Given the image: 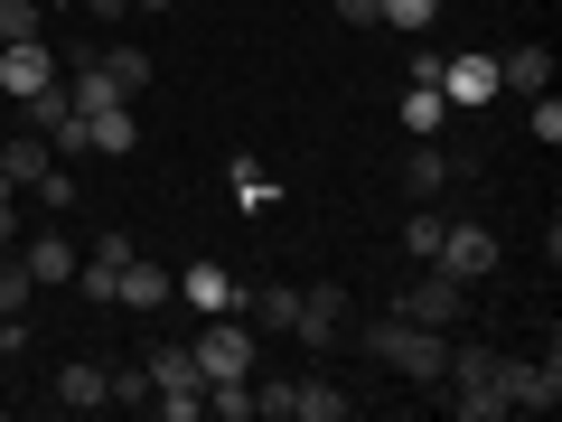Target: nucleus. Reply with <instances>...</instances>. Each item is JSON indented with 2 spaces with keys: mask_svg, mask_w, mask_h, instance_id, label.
I'll return each mask as SVG.
<instances>
[{
  "mask_svg": "<svg viewBox=\"0 0 562 422\" xmlns=\"http://www.w3.org/2000/svg\"><path fill=\"white\" fill-rule=\"evenodd\" d=\"M0 244H20V188L0 179Z\"/></svg>",
  "mask_w": 562,
  "mask_h": 422,
  "instance_id": "nucleus-34",
  "label": "nucleus"
},
{
  "mask_svg": "<svg viewBox=\"0 0 562 422\" xmlns=\"http://www.w3.org/2000/svg\"><path fill=\"white\" fill-rule=\"evenodd\" d=\"M553 85V47H506L497 57V95H543Z\"/></svg>",
  "mask_w": 562,
  "mask_h": 422,
  "instance_id": "nucleus-15",
  "label": "nucleus"
},
{
  "mask_svg": "<svg viewBox=\"0 0 562 422\" xmlns=\"http://www.w3.org/2000/svg\"><path fill=\"white\" fill-rule=\"evenodd\" d=\"M132 10H179V0H132Z\"/></svg>",
  "mask_w": 562,
  "mask_h": 422,
  "instance_id": "nucleus-36",
  "label": "nucleus"
},
{
  "mask_svg": "<svg viewBox=\"0 0 562 422\" xmlns=\"http://www.w3.org/2000/svg\"><path fill=\"white\" fill-rule=\"evenodd\" d=\"M535 141H543V151L562 141V103H553V95H535Z\"/></svg>",
  "mask_w": 562,
  "mask_h": 422,
  "instance_id": "nucleus-32",
  "label": "nucleus"
},
{
  "mask_svg": "<svg viewBox=\"0 0 562 422\" xmlns=\"http://www.w3.org/2000/svg\"><path fill=\"white\" fill-rule=\"evenodd\" d=\"M441 225H450V216H431V207H403L394 244H403V254H413V263H431V254H441Z\"/></svg>",
  "mask_w": 562,
  "mask_h": 422,
  "instance_id": "nucleus-21",
  "label": "nucleus"
},
{
  "mask_svg": "<svg viewBox=\"0 0 562 422\" xmlns=\"http://www.w3.org/2000/svg\"><path fill=\"white\" fill-rule=\"evenodd\" d=\"M394 320H413V329H460V320H469V281H450L441 263H422V281L394 301Z\"/></svg>",
  "mask_w": 562,
  "mask_h": 422,
  "instance_id": "nucleus-3",
  "label": "nucleus"
},
{
  "mask_svg": "<svg viewBox=\"0 0 562 422\" xmlns=\"http://www.w3.org/2000/svg\"><path fill=\"white\" fill-rule=\"evenodd\" d=\"M235 207H244V216H272V207H281V179H262L254 160H235Z\"/></svg>",
  "mask_w": 562,
  "mask_h": 422,
  "instance_id": "nucleus-25",
  "label": "nucleus"
},
{
  "mask_svg": "<svg viewBox=\"0 0 562 422\" xmlns=\"http://www.w3.org/2000/svg\"><path fill=\"white\" fill-rule=\"evenodd\" d=\"M66 66H57V47L47 38H10L0 47V95H38V85H57Z\"/></svg>",
  "mask_w": 562,
  "mask_h": 422,
  "instance_id": "nucleus-6",
  "label": "nucleus"
},
{
  "mask_svg": "<svg viewBox=\"0 0 562 422\" xmlns=\"http://www.w3.org/2000/svg\"><path fill=\"white\" fill-rule=\"evenodd\" d=\"M132 254H140L132 235H94V254L76 263V291H85V301L103 310V301H113V281H122V263H132Z\"/></svg>",
  "mask_w": 562,
  "mask_h": 422,
  "instance_id": "nucleus-9",
  "label": "nucleus"
},
{
  "mask_svg": "<svg viewBox=\"0 0 562 422\" xmlns=\"http://www.w3.org/2000/svg\"><path fill=\"white\" fill-rule=\"evenodd\" d=\"M94 66L113 76V95H122V103H132V95H150V47H103Z\"/></svg>",
  "mask_w": 562,
  "mask_h": 422,
  "instance_id": "nucleus-20",
  "label": "nucleus"
},
{
  "mask_svg": "<svg viewBox=\"0 0 562 422\" xmlns=\"http://www.w3.org/2000/svg\"><path fill=\"white\" fill-rule=\"evenodd\" d=\"M47 169H57V151H47V132H20V141H10V151H0V179H10V188L47 179Z\"/></svg>",
  "mask_w": 562,
  "mask_h": 422,
  "instance_id": "nucleus-19",
  "label": "nucleus"
},
{
  "mask_svg": "<svg viewBox=\"0 0 562 422\" xmlns=\"http://www.w3.org/2000/svg\"><path fill=\"white\" fill-rule=\"evenodd\" d=\"M328 10H338L347 29H375V20H384V0H328Z\"/></svg>",
  "mask_w": 562,
  "mask_h": 422,
  "instance_id": "nucleus-33",
  "label": "nucleus"
},
{
  "mask_svg": "<svg viewBox=\"0 0 562 422\" xmlns=\"http://www.w3.org/2000/svg\"><path fill=\"white\" fill-rule=\"evenodd\" d=\"M497 395L506 413H553L562 403V357L543 347V357H497Z\"/></svg>",
  "mask_w": 562,
  "mask_h": 422,
  "instance_id": "nucleus-2",
  "label": "nucleus"
},
{
  "mask_svg": "<svg viewBox=\"0 0 562 422\" xmlns=\"http://www.w3.org/2000/svg\"><path fill=\"white\" fill-rule=\"evenodd\" d=\"M384 20H394V29H413V38H422V29L441 20V0H384Z\"/></svg>",
  "mask_w": 562,
  "mask_h": 422,
  "instance_id": "nucleus-30",
  "label": "nucleus"
},
{
  "mask_svg": "<svg viewBox=\"0 0 562 422\" xmlns=\"http://www.w3.org/2000/svg\"><path fill=\"white\" fill-rule=\"evenodd\" d=\"M206 413L216 422H254V376H216L206 385Z\"/></svg>",
  "mask_w": 562,
  "mask_h": 422,
  "instance_id": "nucleus-24",
  "label": "nucleus"
},
{
  "mask_svg": "<svg viewBox=\"0 0 562 422\" xmlns=\"http://www.w3.org/2000/svg\"><path fill=\"white\" fill-rule=\"evenodd\" d=\"M244 310H254L262 329H291V320H301V291H291V281H262V291H254Z\"/></svg>",
  "mask_w": 562,
  "mask_h": 422,
  "instance_id": "nucleus-26",
  "label": "nucleus"
},
{
  "mask_svg": "<svg viewBox=\"0 0 562 422\" xmlns=\"http://www.w3.org/2000/svg\"><path fill=\"white\" fill-rule=\"evenodd\" d=\"M450 179H460V160H450L441 141H413V151H403V198H413V207H431Z\"/></svg>",
  "mask_w": 562,
  "mask_h": 422,
  "instance_id": "nucleus-11",
  "label": "nucleus"
},
{
  "mask_svg": "<svg viewBox=\"0 0 562 422\" xmlns=\"http://www.w3.org/2000/svg\"><path fill=\"white\" fill-rule=\"evenodd\" d=\"M441 385H450V395H487V385H497V347H487V338H450Z\"/></svg>",
  "mask_w": 562,
  "mask_h": 422,
  "instance_id": "nucleus-14",
  "label": "nucleus"
},
{
  "mask_svg": "<svg viewBox=\"0 0 562 422\" xmlns=\"http://www.w3.org/2000/svg\"><path fill=\"white\" fill-rule=\"evenodd\" d=\"M188 347H198L206 385H216V376H254V329H244V310H216V320H206Z\"/></svg>",
  "mask_w": 562,
  "mask_h": 422,
  "instance_id": "nucleus-4",
  "label": "nucleus"
},
{
  "mask_svg": "<svg viewBox=\"0 0 562 422\" xmlns=\"http://www.w3.org/2000/svg\"><path fill=\"white\" fill-rule=\"evenodd\" d=\"M169 301H179V281H169L160 273V263H122V281H113V310H140V320H150V310H169Z\"/></svg>",
  "mask_w": 562,
  "mask_h": 422,
  "instance_id": "nucleus-12",
  "label": "nucleus"
},
{
  "mask_svg": "<svg viewBox=\"0 0 562 422\" xmlns=\"http://www.w3.org/2000/svg\"><path fill=\"white\" fill-rule=\"evenodd\" d=\"M347 413H357V395H338L328 376H301V385H291V422H347Z\"/></svg>",
  "mask_w": 562,
  "mask_h": 422,
  "instance_id": "nucleus-16",
  "label": "nucleus"
},
{
  "mask_svg": "<svg viewBox=\"0 0 562 422\" xmlns=\"http://www.w3.org/2000/svg\"><path fill=\"white\" fill-rule=\"evenodd\" d=\"M10 38H47V10L38 0H0V47Z\"/></svg>",
  "mask_w": 562,
  "mask_h": 422,
  "instance_id": "nucleus-27",
  "label": "nucleus"
},
{
  "mask_svg": "<svg viewBox=\"0 0 562 422\" xmlns=\"http://www.w3.org/2000/svg\"><path fill=\"white\" fill-rule=\"evenodd\" d=\"M179 301L198 310V320H216V310H244V291H235L225 263H188V273H179Z\"/></svg>",
  "mask_w": 562,
  "mask_h": 422,
  "instance_id": "nucleus-13",
  "label": "nucleus"
},
{
  "mask_svg": "<svg viewBox=\"0 0 562 422\" xmlns=\"http://www.w3.org/2000/svg\"><path fill=\"white\" fill-rule=\"evenodd\" d=\"M29 198H38L47 216H66V207H76V179H66V169H47V179H29Z\"/></svg>",
  "mask_w": 562,
  "mask_h": 422,
  "instance_id": "nucleus-28",
  "label": "nucleus"
},
{
  "mask_svg": "<svg viewBox=\"0 0 562 422\" xmlns=\"http://www.w3.org/2000/svg\"><path fill=\"white\" fill-rule=\"evenodd\" d=\"M140 141V122H132V103H103V113H85V151H103V160H122Z\"/></svg>",
  "mask_w": 562,
  "mask_h": 422,
  "instance_id": "nucleus-17",
  "label": "nucleus"
},
{
  "mask_svg": "<svg viewBox=\"0 0 562 422\" xmlns=\"http://www.w3.org/2000/svg\"><path fill=\"white\" fill-rule=\"evenodd\" d=\"M357 347L375 366H394V376H413V385H441V366H450V329H413V320H366L357 329Z\"/></svg>",
  "mask_w": 562,
  "mask_h": 422,
  "instance_id": "nucleus-1",
  "label": "nucleus"
},
{
  "mask_svg": "<svg viewBox=\"0 0 562 422\" xmlns=\"http://www.w3.org/2000/svg\"><path fill=\"white\" fill-rule=\"evenodd\" d=\"M57 403H66V413H103V403H113V385H103V366H57Z\"/></svg>",
  "mask_w": 562,
  "mask_h": 422,
  "instance_id": "nucleus-18",
  "label": "nucleus"
},
{
  "mask_svg": "<svg viewBox=\"0 0 562 422\" xmlns=\"http://www.w3.org/2000/svg\"><path fill=\"white\" fill-rule=\"evenodd\" d=\"M487 95H497V57H479V47L441 57V103H469V113H479Z\"/></svg>",
  "mask_w": 562,
  "mask_h": 422,
  "instance_id": "nucleus-10",
  "label": "nucleus"
},
{
  "mask_svg": "<svg viewBox=\"0 0 562 422\" xmlns=\"http://www.w3.org/2000/svg\"><path fill=\"white\" fill-rule=\"evenodd\" d=\"M20 263H29V281H38V291H57V281H76V235H57V225H38V235L20 244Z\"/></svg>",
  "mask_w": 562,
  "mask_h": 422,
  "instance_id": "nucleus-8",
  "label": "nucleus"
},
{
  "mask_svg": "<svg viewBox=\"0 0 562 422\" xmlns=\"http://www.w3.org/2000/svg\"><path fill=\"white\" fill-rule=\"evenodd\" d=\"M431 263H441L450 281H487V273H497V235H487L479 216H460V225H441V254H431Z\"/></svg>",
  "mask_w": 562,
  "mask_h": 422,
  "instance_id": "nucleus-5",
  "label": "nucleus"
},
{
  "mask_svg": "<svg viewBox=\"0 0 562 422\" xmlns=\"http://www.w3.org/2000/svg\"><path fill=\"white\" fill-rule=\"evenodd\" d=\"M338 329H347V291H338V281L301 291V320H291V338H301V347H319V357H328V347H338Z\"/></svg>",
  "mask_w": 562,
  "mask_h": 422,
  "instance_id": "nucleus-7",
  "label": "nucleus"
},
{
  "mask_svg": "<svg viewBox=\"0 0 562 422\" xmlns=\"http://www.w3.org/2000/svg\"><path fill=\"white\" fill-rule=\"evenodd\" d=\"M85 10H94V20H122V10H132V0H85Z\"/></svg>",
  "mask_w": 562,
  "mask_h": 422,
  "instance_id": "nucleus-35",
  "label": "nucleus"
},
{
  "mask_svg": "<svg viewBox=\"0 0 562 422\" xmlns=\"http://www.w3.org/2000/svg\"><path fill=\"white\" fill-rule=\"evenodd\" d=\"M441 113H450V103H441V85H403V132H413V141H431V132H441Z\"/></svg>",
  "mask_w": 562,
  "mask_h": 422,
  "instance_id": "nucleus-22",
  "label": "nucleus"
},
{
  "mask_svg": "<svg viewBox=\"0 0 562 422\" xmlns=\"http://www.w3.org/2000/svg\"><path fill=\"white\" fill-rule=\"evenodd\" d=\"M254 413L262 422H291V385H254Z\"/></svg>",
  "mask_w": 562,
  "mask_h": 422,
  "instance_id": "nucleus-31",
  "label": "nucleus"
},
{
  "mask_svg": "<svg viewBox=\"0 0 562 422\" xmlns=\"http://www.w3.org/2000/svg\"><path fill=\"white\" fill-rule=\"evenodd\" d=\"M20 113H29V132H57V122L76 113V95H66V76H57V85H38V95H20Z\"/></svg>",
  "mask_w": 562,
  "mask_h": 422,
  "instance_id": "nucleus-23",
  "label": "nucleus"
},
{
  "mask_svg": "<svg viewBox=\"0 0 562 422\" xmlns=\"http://www.w3.org/2000/svg\"><path fill=\"white\" fill-rule=\"evenodd\" d=\"M103 385H113V403H150V366H103Z\"/></svg>",
  "mask_w": 562,
  "mask_h": 422,
  "instance_id": "nucleus-29",
  "label": "nucleus"
}]
</instances>
